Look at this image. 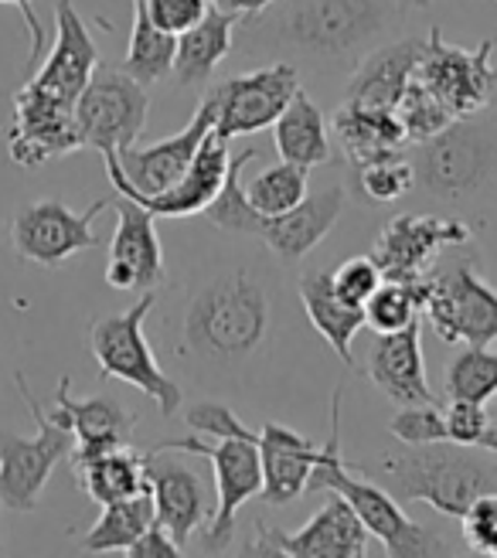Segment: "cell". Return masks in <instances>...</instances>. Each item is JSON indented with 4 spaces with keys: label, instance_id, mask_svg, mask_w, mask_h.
I'll use <instances>...</instances> for the list:
<instances>
[{
    "label": "cell",
    "instance_id": "74e56055",
    "mask_svg": "<svg viewBox=\"0 0 497 558\" xmlns=\"http://www.w3.org/2000/svg\"><path fill=\"white\" fill-rule=\"evenodd\" d=\"M396 117L409 136V144H423L433 133H439L444 126L453 123V117L447 113V106L439 102L420 78L409 82V89L402 93L399 106H396Z\"/></svg>",
    "mask_w": 497,
    "mask_h": 558
},
{
    "label": "cell",
    "instance_id": "484cf974",
    "mask_svg": "<svg viewBox=\"0 0 497 558\" xmlns=\"http://www.w3.org/2000/svg\"><path fill=\"white\" fill-rule=\"evenodd\" d=\"M426 38H402L385 41L372 48L362 62L354 65V75L348 82V99L372 109H396L409 82L416 78L420 59H423Z\"/></svg>",
    "mask_w": 497,
    "mask_h": 558
},
{
    "label": "cell",
    "instance_id": "d6a6232c",
    "mask_svg": "<svg viewBox=\"0 0 497 558\" xmlns=\"http://www.w3.org/2000/svg\"><path fill=\"white\" fill-rule=\"evenodd\" d=\"M154 521H157V514H154L150 490L113 500V505H102L99 521L82 535V548L86 551H126Z\"/></svg>",
    "mask_w": 497,
    "mask_h": 558
},
{
    "label": "cell",
    "instance_id": "52a82bcc",
    "mask_svg": "<svg viewBox=\"0 0 497 558\" xmlns=\"http://www.w3.org/2000/svg\"><path fill=\"white\" fill-rule=\"evenodd\" d=\"M423 314L444 344L497 341V290L481 276L477 253H463L420 279Z\"/></svg>",
    "mask_w": 497,
    "mask_h": 558
},
{
    "label": "cell",
    "instance_id": "83f0119b",
    "mask_svg": "<svg viewBox=\"0 0 497 558\" xmlns=\"http://www.w3.org/2000/svg\"><path fill=\"white\" fill-rule=\"evenodd\" d=\"M300 300L311 324L330 344L344 365H354V338L365 327V306H351L338 296L327 269H311L300 276Z\"/></svg>",
    "mask_w": 497,
    "mask_h": 558
},
{
    "label": "cell",
    "instance_id": "44dd1931",
    "mask_svg": "<svg viewBox=\"0 0 497 558\" xmlns=\"http://www.w3.org/2000/svg\"><path fill=\"white\" fill-rule=\"evenodd\" d=\"M96 69H99V48L89 35L86 21L78 17L72 0H59V8H54V41L45 54V62L27 82H35L38 89H48L51 96H59L65 102H78Z\"/></svg>",
    "mask_w": 497,
    "mask_h": 558
},
{
    "label": "cell",
    "instance_id": "8d00e7d4",
    "mask_svg": "<svg viewBox=\"0 0 497 558\" xmlns=\"http://www.w3.org/2000/svg\"><path fill=\"white\" fill-rule=\"evenodd\" d=\"M423 296L420 283H399V279H381L378 290L365 300V327L375 333L402 330L405 324L420 320Z\"/></svg>",
    "mask_w": 497,
    "mask_h": 558
},
{
    "label": "cell",
    "instance_id": "f6af8a7d",
    "mask_svg": "<svg viewBox=\"0 0 497 558\" xmlns=\"http://www.w3.org/2000/svg\"><path fill=\"white\" fill-rule=\"evenodd\" d=\"M181 551H184V548L168 535V527L157 524V521H154V524L147 527V532L126 548V555H130V558H178Z\"/></svg>",
    "mask_w": 497,
    "mask_h": 558
},
{
    "label": "cell",
    "instance_id": "bcb514c9",
    "mask_svg": "<svg viewBox=\"0 0 497 558\" xmlns=\"http://www.w3.org/2000/svg\"><path fill=\"white\" fill-rule=\"evenodd\" d=\"M0 4L14 8V11L24 17V24H27V38H32V51H27V65H38V59H41L45 48H48V32H45V24H41V17H38V11H35V0H0Z\"/></svg>",
    "mask_w": 497,
    "mask_h": 558
},
{
    "label": "cell",
    "instance_id": "277c9868",
    "mask_svg": "<svg viewBox=\"0 0 497 558\" xmlns=\"http://www.w3.org/2000/svg\"><path fill=\"white\" fill-rule=\"evenodd\" d=\"M381 481L399 500H423L439 514L460 518L474 497L497 490V453L450 439L405 446L381 460Z\"/></svg>",
    "mask_w": 497,
    "mask_h": 558
},
{
    "label": "cell",
    "instance_id": "4316f807",
    "mask_svg": "<svg viewBox=\"0 0 497 558\" xmlns=\"http://www.w3.org/2000/svg\"><path fill=\"white\" fill-rule=\"evenodd\" d=\"M242 17L218 11L215 4L205 11L198 24H191L187 32L178 35V51H174V82L181 89H205L215 69L222 65V59L235 45V27Z\"/></svg>",
    "mask_w": 497,
    "mask_h": 558
},
{
    "label": "cell",
    "instance_id": "ee69618b",
    "mask_svg": "<svg viewBox=\"0 0 497 558\" xmlns=\"http://www.w3.org/2000/svg\"><path fill=\"white\" fill-rule=\"evenodd\" d=\"M444 418H447V439H450V442H463V446H477L481 436H484L487 426H490L487 405H481V402H466V399H450Z\"/></svg>",
    "mask_w": 497,
    "mask_h": 558
},
{
    "label": "cell",
    "instance_id": "7402d4cb",
    "mask_svg": "<svg viewBox=\"0 0 497 558\" xmlns=\"http://www.w3.org/2000/svg\"><path fill=\"white\" fill-rule=\"evenodd\" d=\"M69 375L59 381L54 392V412H48L54 423L72 429L75 446H72V463H82L96 453L117 450V446H130L136 415L113 396H93V399H72L69 392Z\"/></svg>",
    "mask_w": 497,
    "mask_h": 558
},
{
    "label": "cell",
    "instance_id": "f546056e",
    "mask_svg": "<svg viewBox=\"0 0 497 558\" xmlns=\"http://www.w3.org/2000/svg\"><path fill=\"white\" fill-rule=\"evenodd\" d=\"M272 140H276V154L280 160H290L296 167H324L330 157H335V147H330V133H327V120L320 113V106L296 89V96L290 99V106L283 109L272 123Z\"/></svg>",
    "mask_w": 497,
    "mask_h": 558
},
{
    "label": "cell",
    "instance_id": "5b68a950",
    "mask_svg": "<svg viewBox=\"0 0 497 558\" xmlns=\"http://www.w3.org/2000/svg\"><path fill=\"white\" fill-rule=\"evenodd\" d=\"M341 399H344V388L338 385L335 399H330V436L320 446V463L311 473L307 490H327V494L344 497L351 511L357 514V521L368 527V535L381 542L385 555H392V558L447 555V545L439 542L426 524H420L416 518H409L399 508L396 494H389L372 481H357L348 473L341 460Z\"/></svg>",
    "mask_w": 497,
    "mask_h": 558
},
{
    "label": "cell",
    "instance_id": "e0dca14e",
    "mask_svg": "<svg viewBox=\"0 0 497 558\" xmlns=\"http://www.w3.org/2000/svg\"><path fill=\"white\" fill-rule=\"evenodd\" d=\"M82 150V136L75 126V102L38 89L35 82H24L14 93V123L8 130V154L17 167H35Z\"/></svg>",
    "mask_w": 497,
    "mask_h": 558
},
{
    "label": "cell",
    "instance_id": "d6986e66",
    "mask_svg": "<svg viewBox=\"0 0 497 558\" xmlns=\"http://www.w3.org/2000/svg\"><path fill=\"white\" fill-rule=\"evenodd\" d=\"M144 470L154 494L157 524L168 527V535L181 548H187L215 511L205 477L187 460H181L178 450H163V446H154L150 453H144Z\"/></svg>",
    "mask_w": 497,
    "mask_h": 558
},
{
    "label": "cell",
    "instance_id": "836d02e7",
    "mask_svg": "<svg viewBox=\"0 0 497 558\" xmlns=\"http://www.w3.org/2000/svg\"><path fill=\"white\" fill-rule=\"evenodd\" d=\"M242 194L259 215H283L311 194L307 167L280 160V163L266 167V171H259L248 184H242Z\"/></svg>",
    "mask_w": 497,
    "mask_h": 558
},
{
    "label": "cell",
    "instance_id": "8fae6325",
    "mask_svg": "<svg viewBox=\"0 0 497 558\" xmlns=\"http://www.w3.org/2000/svg\"><path fill=\"white\" fill-rule=\"evenodd\" d=\"M163 450H178L181 457H202L215 473V511L208 518L205 548H226L235 532V514L248 497L263 494V460L253 439H163Z\"/></svg>",
    "mask_w": 497,
    "mask_h": 558
},
{
    "label": "cell",
    "instance_id": "d4e9b609",
    "mask_svg": "<svg viewBox=\"0 0 497 558\" xmlns=\"http://www.w3.org/2000/svg\"><path fill=\"white\" fill-rule=\"evenodd\" d=\"M256 446L263 460V500L276 508L293 505L320 463V446L276 423H266L256 433Z\"/></svg>",
    "mask_w": 497,
    "mask_h": 558
},
{
    "label": "cell",
    "instance_id": "9a60e30c",
    "mask_svg": "<svg viewBox=\"0 0 497 558\" xmlns=\"http://www.w3.org/2000/svg\"><path fill=\"white\" fill-rule=\"evenodd\" d=\"M300 89V69L293 62H269L263 69L232 75L208 89L215 102V133L235 140L276 123Z\"/></svg>",
    "mask_w": 497,
    "mask_h": 558
},
{
    "label": "cell",
    "instance_id": "d590c367",
    "mask_svg": "<svg viewBox=\"0 0 497 558\" xmlns=\"http://www.w3.org/2000/svg\"><path fill=\"white\" fill-rule=\"evenodd\" d=\"M354 187L368 205H389L416 187V171L405 154H389L368 163H354Z\"/></svg>",
    "mask_w": 497,
    "mask_h": 558
},
{
    "label": "cell",
    "instance_id": "4fadbf2b",
    "mask_svg": "<svg viewBox=\"0 0 497 558\" xmlns=\"http://www.w3.org/2000/svg\"><path fill=\"white\" fill-rule=\"evenodd\" d=\"M109 205H113V198H99L86 211H72L62 198H41V202L24 205L11 218V229H8L14 253L45 269L62 266L65 259L99 245V235L93 226Z\"/></svg>",
    "mask_w": 497,
    "mask_h": 558
},
{
    "label": "cell",
    "instance_id": "ab89813d",
    "mask_svg": "<svg viewBox=\"0 0 497 558\" xmlns=\"http://www.w3.org/2000/svg\"><path fill=\"white\" fill-rule=\"evenodd\" d=\"M184 423L208 439H253L256 442V429H248L226 402H195L184 412Z\"/></svg>",
    "mask_w": 497,
    "mask_h": 558
},
{
    "label": "cell",
    "instance_id": "b9f144b4",
    "mask_svg": "<svg viewBox=\"0 0 497 558\" xmlns=\"http://www.w3.org/2000/svg\"><path fill=\"white\" fill-rule=\"evenodd\" d=\"M330 279H335V290L344 303L351 306H365V300L378 290L381 283V269L375 266L372 256H354L348 263H341L335 272H330Z\"/></svg>",
    "mask_w": 497,
    "mask_h": 558
},
{
    "label": "cell",
    "instance_id": "7dc6e473",
    "mask_svg": "<svg viewBox=\"0 0 497 558\" xmlns=\"http://www.w3.org/2000/svg\"><path fill=\"white\" fill-rule=\"evenodd\" d=\"M211 4L218 8V11H229V14H235V17H256V14H263L266 8H272L276 0H211Z\"/></svg>",
    "mask_w": 497,
    "mask_h": 558
},
{
    "label": "cell",
    "instance_id": "7bdbcfd3",
    "mask_svg": "<svg viewBox=\"0 0 497 558\" xmlns=\"http://www.w3.org/2000/svg\"><path fill=\"white\" fill-rule=\"evenodd\" d=\"M147 17L168 35H181L191 24H198L205 11L211 8V0H144Z\"/></svg>",
    "mask_w": 497,
    "mask_h": 558
},
{
    "label": "cell",
    "instance_id": "4dcf8cb0",
    "mask_svg": "<svg viewBox=\"0 0 497 558\" xmlns=\"http://www.w3.org/2000/svg\"><path fill=\"white\" fill-rule=\"evenodd\" d=\"M75 466V481L82 484L96 505H113V500L133 497L150 490L147 470H144V453H133L130 446H117V450L96 453Z\"/></svg>",
    "mask_w": 497,
    "mask_h": 558
},
{
    "label": "cell",
    "instance_id": "8992f818",
    "mask_svg": "<svg viewBox=\"0 0 497 558\" xmlns=\"http://www.w3.org/2000/svg\"><path fill=\"white\" fill-rule=\"evenodd\" d=\"M416 147V187L436 202H471L497 181V117H460Z\"/></svg>",
    "mask_w": 497,
    "mask_h": 558
},
{
    "label": "cell",
    "instance_id": "ffe728a7",
    "mask_svg": "<svg viewBox=\"0 0 497 558\" xmlns=\"http://www.w3.org/2000/svg\"><path fill=\"white\" fill-rule=\"evenodd\" d=\"M117 232L109 242L106 283L113 290H157L163 283V248L157 239L154 211H147L130 194L117 191Z\"/></svg>",
    "mask_w": 497,
    "mask_h": 558
},
{
    "label": "cell",
    "instance_id": "f35d334b",
    "mask_svg": "<svg viewBox=\"0 0 497 558\" xmlns=\"http://www.w3.org/2000/svg\"><path fill=\"white\" fill-rule=\"evenodd\" d=\"M389 433L402 442V446H423V442H439L447 439V418L439 402H420V405H402L392 423Z\"/></svg>",
    "mask_w": 497,
    "mask_h": 558
},
{
    "label": "cell",
    "instance_id": "ac0fdd59",
    "mask_svg": "<svg viewBox=\"0 0 497 558\" xmlns=\"http://www.w3.org/2000/svg\"><path fill=\"white\" fill-rule=\"evenodd\" d=\"M248 555H290V558H365L368 527L357 521L344 497H330L327 505L296 532H280L272 524H256Z\"/></svg>",
    "mask_w": 497,
    "mask_h": 558
},
{
    "label": "cell",
    "instance_id": "f1b7e54d",
    "mask_svg": "<svg viewBox=\"0 0 497 558\" xmlns=\"http://www.w3.org/2000/svg\"><path fill=\"white\" fill-rule=\"evenodd\" d=\"M335 133L351 167L389 154H405L409 147V136L396 117V109H372L351 99H344V106L335 113Z\"/></svg>",
    "mask_w": 497,
    "mask_h": 558
},
{
    "label": "cell",
    "instance_id": "ba28073f",
    "mask_svg": "<svg viewBox=\"0 0 497 558\" xmlns=\"http://www.w3.org/2000/svg\"><path fill=\"white\" fill-rule=\"evenodd\" d=\"M157 293L147 290L130 311L102 317L89 327V351L99 365L102 378H120L133 388H141L160 409V415H174L181 409L178 381L157 365V357L144 338L147 314L154 311Z\"/></svg>",
    "mask_w": 497,
    "mask_h": 558
},
{
    "label": "cell",
    "instance_id": "681fc988",
    "mask_svg": "<svg viewBox=\"0 0 497 558\" xmlns=\"http://www.w3.org/2000/svg\"><path fill=\"white\" fill-rule=\"evenodd\" d=\"M477 446H484V450L497 453V423H490V426H487V433L481 436V442H477Z\"/></svg>",
    "mask_w": 497,
    "mask_h": 558
},
{
    "label": "cell",
    "instance_id": "30bf717a",
    "mask_svg": "<svg viewBox=\"0 0 497 558\" xmlns=\"http://www.w3.org/2000/svg\"><path fill=\"white\" fill-rule=\"evenodd\" d=\"M147 86H141L123 69L99 65L75 102V126L82 136V147H93L102 157L133 147L147 126Z\"/></svg>",
    "mask_w": 497,
    "mask_h": 558
},
{
    "label": "cell",
    "instance_id": "7a4b0ae2",
    "mask_svg": "<svg viewBox=\"0 0 497 558\" xmlns=\"http://www.w3.org/2000/svg\"><path fill=\"white\" fill-rule=\"evenodd\" d=\"M396 0H276L245 17V48L272 62L357 65L396 21Z\"/></svg>",
    "mask_w": 497,
    "mask_h": 558
},
{
    "label": "cell",
    "instance_id": "3957f363",
    "mask_svg": "<svg viewBox=\"0 0 497 558\" xmlns=\"http://www.w3.org/2000/svg\"><path fill=\"white\" fill-rule=\"evenodd\" d=\"M253 160H259L256 147H248L229 160L226 184L202 215L222 232H239V235L259 239L276 259L300 263L303 256H311L314 248L327 239L330 229L338 226V218L344 211V187L314 191L296 208H290L283 215H259L242 194V171H245V163H253Z\"/></svg>",
    "mask_w": 497,
    "mask_h": 558
},
{
    "label": "cell",
    "instance_id": "7c38bea8",
    "mask_svg": "<svg viewBox=\"0 0 497 558\" xmlns=\"http://www.w3.org/2000/svg\"><path fill=\"white\" fill-rule=\"evenodd\" d=\"M490 54H494V38H487L477 48H460L450 45L439 27H429L416 78L447 106V113L453 120L474 117L484 113L497 96V69L490 62Z\"/></svg>",
    "mask_w": 497,
    "mask_h": 558
},
{
    "label": "cell",
    "instance_id": "2e32d148",
    "mask_svg": "<svg viewBox=\"0 0 497 558\" xmlns=\"http://www.w3.org/2000/svg\"><path fill=\"white\" fill-rule=\"evenodd\" d=\"M474 239V229L460 218L439 215H396L385 221L372 245V259L385 279L399 283H420L436 266V256L444 248H457Z\"/></svg>",
    "mask_w": 497,
    "mask_h": 558
},
{
    "label": "cell",
    "instance_id": "5bb4252c",
    "mask_svg": "<svg viewBox=\"0 0 497 558\" xmlns=\"http://www.w3.org/2000/svg\"><path fill=\"white\" fill-rule=\"evenodd\" d=\"M215 130V102L205 93L195 117L187 120V126L168 140H157L150 147H123L120 154H109L106 160V174L113 191L123 194H160L168 191L184 171L187 163L195 160L202 150L205 136Z\"/></svg>",
    "mask_w": 497,
    "mask_h": 558
},
{
    "label": "cell",
    "instance_id": "e575fe53",
    "mask_svg": "<svg viewBox=\"0 0 497 558\" xmlns=\"http://www.w3.org/2000/svg\"><path fill=\"white\" fill-rule=\"evenodd\" d=\"M447 396L487 405L497 396V354L487 344H466L447 368Z\"/></svg>",
    "mask_w": 497,
    "mask_h": 558
},
{
    "label": "cell",
    "instance_id": "6da1fadb",
    "mask_svg": "<svg viewBox=\"0 0 497 558\" xmlns=\"http://www.w3.org/2000/svg\"><path fill=\"white\" fill-rule=\"evenodd\" d=\"M276 290L253 266L218 269L187 293L178 354L191 368L232 372L256 361L276 333Z\"/></svg>",
    "mask_w": 497,
    "mask_h": 558
},
{
    "label": "cell",
    "instance_id": "cb8c5ba5",
    "mask_svg": "<svg viewBox=\"0 0 497 558\" xmlns=\"http://www.w3.org/2000/svg\"><path fill=\"white\" fill-rule=\"evenodd\" d=\"M229 140H222L215 130L205 136L202 150L195 154V160L187 163V171L160 194H130L133 202H141L147 211H154V218H187V215H202L215 194L222 191L226 174H229ZM123 194V191H120Z\"/></svg>",
    "mask_w": 497,
    "mask_h": 558
},
{
    "label": "cell",
    "instance_id": "9c48e42d",
    "mask_svg": "<svg viewBox=\"0 0 497 558\" xmlns=\"http://www.w3.org/2000/svg\"><path fill=\"white\" fill-rule=\"evenodd\" d=\"M14 381H17V392H21L27 412H32V418L38 423V436L24 439L11 429H0V508L35 511L51 470L72 457L75 436H72V429L54 423V418L41 409L35 392L27 388L24 372H17Z\"/></svg>",
    "mask_w": 497,
    "mask_h": 558
},
{
    "label": "cell",
    "instance_id": "603a6c76",
    "mask_svg": "<svg viewBox=\"0 0 497 558\" xmlns=\"http://www.w3.org/2000/svg\"><path fill=\"white\" fill-rule=\"evenodd\" d=\"M368 378L378 385V392L385 399H392L399 405L439 402L426 381L420 320L405 324L402 330L378 333L368 348Z\"/></svg>",
    "mask_w": 497,
    "mask_h": 558
},
{
    "label": "cell",
    "instance_id": "1f68e13d",
    "mask_svg": "<svg viewBox=\"0 0 497 558\" xmlns=\"http://www.w3.org/2000/svg\"><path fill=\"white\" fill-rule=\"evenodd\" d=\"M174 51H178V35L160 32V27L147 17L144 0H133V27H130L123 72L133 75L141 86H154V82L171 75Z\"/></svg>",
    "mask_w": 497,
    "mask_h": 558
},
{
    "label": "cell",
    "instance_id": "c3c4849f",
    "mask_svg": "<svg viewBox=\"0 0 497 558\" xmlns=\"http://www.w3.org/2000/svg\"><path fill=\"white\" fill-rule=\"evenodd\" d=\"M396 8L402 14H416V11H429L433 8V0H396Z\"/></svg>",
    "mask_w": 497,
    "mask_h": 558
},
{
    "label": "cell",
    "instance_id": "60d3db41",
    "mask_svg": "<svg viewBox=\"0 0 497 558\" xmlns=\"http://www.w3.org/2000/svg\"><path fill=\"white\" fill-rule=\"evenodd\" d=\"M457 521L463 527L466 548L477 555H497V490L474 497L471 508H466Z\"/></svg>",
    "mask_w": 497,
    "mask_h": 558
}]
</instances>
